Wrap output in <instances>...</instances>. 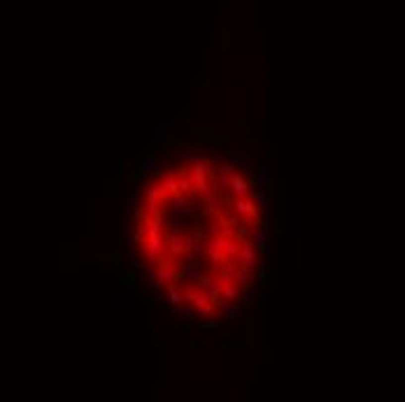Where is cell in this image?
<instances>
[{
  "instance_id": "1",
  "label": "cell",
  "mask_w": 405,
  "mask_h": 402,
  "mask_svg": "<svg viewBox=\"0 0 405 402\" xmlns=\"http://www.w3.org/2000/svg\"><path fill=\"white\" fill-rule=\"evenodd\" d=\"M205 256L207 263L214 267V270H222L224 263H226V249H224V240H217V237H210L205 240Z\"/></svg>"
},
{
  "instance_id": "2",
  "label": "cell",
  "mask_w": 405,
  "mask_h": 402,
  "mask_svg": "<svg viewBox=\"0 0 405 402\" xmlns=\"http://www.w3.org/2000/svg\"><path fill=\"white\" fill-rule=\"evenodd\" d=\"M237 260H240L242 267L256 270V263H259V247H256L252 240H242V242H240V251H237Z\"/></svg>"
},
{
  "instance_id": "3",
  "label": "cell",
  "mask_w": 405,
  "mask_h": 402,
  "mask_svg": "<svg viewBox=\"0 0 405 402\" xmlns=\"http://www.w3.org/2000/svg\"><path fill=\"white\" fill-rule=\"evenodd\" d=\"M233 214L242 216L247 221H256L259 219V207L254 205L249 198H235L233 200Z\"/></svg>"
},
{
  "instance_id": "4",
  "label": "cell",
  "mask_w": 405,
  "mask_h": 402,
  "mask_svg": "<svg viewBox=\"0 0 405 402\" xmlns=\"http://www.w3.org/2000/svg\"><path fill=\"white\" fill-rule=\"evenodd\" d=\"M231 193L235 198L249 196V179L242 177V172H233V175H231Z\"/></svg>"
},
{
  "instance_id": "5",
  "label": "cell",
  "mask_w": 405,
  "mask_h": 402,
  "mask_svg": "<svg viewBox=\"0 0 405 402\" xmlns=\"http://www.w3.org/2000/svg\"><path fill=\"white\" fill-rule=\"evenodd\" d=\"M159 182H161V186L166 189V193L168 196H175V193H179V182H177V172L173 175V172H161L159 175Z\"/></svg>"
},
{
  "instance_id": "6",
  "label": "cell",
  "mask_w": 405,
  "mask_h": 402,
  "mask_svg": "<svg viewBox=\"0 0 405 402\" xmlns=\"http://www.w3.org/2000/svg\"><path fill=\"white\" fill-rule=\"evenodd\" d=\"M252 242L256 244L261 251L268 249V244H270V235H268L266 228H259V230H254V233H252Z\"/></svg>"
},
{
  "instance_id": "7",
  "label": "cell",
  "mask_w": 405,
  "mask_h": 402,
  "mask_svg": "<svg viewBox=\"0 0 405 402\" xmlns=\"http://www.w3.org/2000/svg\"><path fill=\"white\" fill-rule=\"evenodd\" d=\"M254 272H256V270H249V267H242V265H240V267H237V272L233 274V277H235L237 284H242V286H249V284H252Z\"/></svg>"
},
{
  "instance_id": "8",
  "label": "cell",
  "mask_w": 405,
  "mask_h": 402,
  "mask_svg": "<svg viewBox=\"0 0 405 402\" xmlns=\"http://www.w3.org/2000/svg\"><path fill=\"white\" fill-rule=\"evenodd\" d=\"M233 167H235L233 163H231V165L217 167V172H219V179H217V182H219V186H224V189L231 186V170H233Z\"/></svg>"
},
{
  "instance_id": "9",
  "label": "cell",
  "mask_w": 405,
  "mask_h": 402,
  "mask_svg": "<svg viewBox=\"0 0 405 402\" xmlns=\"http://www.w3.org/2000/svg\"><path fill=\"white\" fill-rule=\"evenodd\" d=\"M256 202L261 205V209H266V205H268V196H266V193H256Z\"/></svg>"
},
{
  "instance_id": "10",
  "label": "cell",
  "mask_w": 405,
  "mask_h": 402,
  "mask_svg": "<svg viewBox=\"0 0 405 402\" xmlns=\"http://www.w3.org/2000/svg\"><path fill=\"white\" fill-rule=\"evenodd\" d=\"M219 202H222V205H231V207H233V200H231L229 193H219Z\"/></svg>"
}]
</instances>
